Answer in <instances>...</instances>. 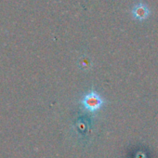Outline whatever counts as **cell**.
<instances>
[{
    "mask_svg": "<svg viewBox=\"0 0 158 158\" xmlns=\"http://www.w3.org/2000/svg\"><path fill=\"white\" fill-rule=\"evenodd\" d=\"M81 105L89 113H96L102 109L104 104L102 97L95 90H91L87 93L80 101Z\"/></svg>",
    "mask_w": 158,
    "mask_h": 158,
    "instance_id": "obj_1",
    "label": "cell"
},
{
    "mask_svg": "<svg viewBox=\"0 0 158 158\" xmlns=\"http://www.w3.org/2000/svg\"><path fill=\"white\" fill-rule=\"evenodd\" d=\"M131 13H132L133 19H135L136 21H139V22H143L150 17L151 10L146 4L139 2L134 6Z\"/></svg>",
    "mask_w": 158,
    "mask_h": 158,
    "instance_id": "obj_2",
    "label": "cell"
}]
</instances>
